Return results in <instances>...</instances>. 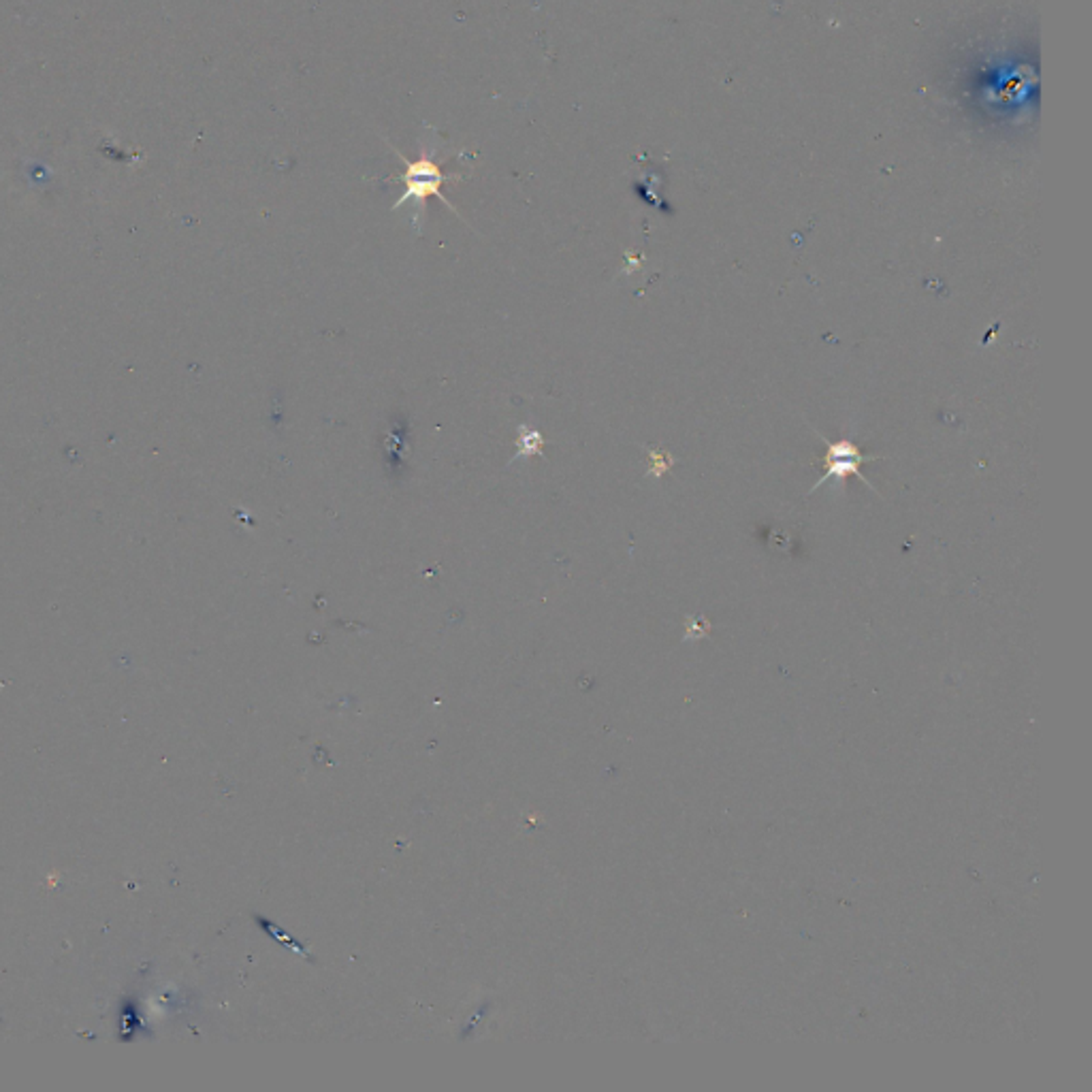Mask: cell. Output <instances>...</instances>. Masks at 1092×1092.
<instances>
[{
    "label": "cell",
    "instance_id": "cell-3",
    "mask_svg": "<svg viewBox=\"0 0 1092 1092\" xmlns=\"http://www.w3.org/2000/svg\"><path fill=\"white\" fill-rule=\"evenodd\" d=\"M651 462H653V472L658 476L664 472H668L670 465H672V459L666 453H651Z\"/></svg>",
    "mask_w": 1092,
    "mask_h": 1092
},
{
    "label": "cell",
    "instance_id": "cell-2",
    "mask_svg": "<svg viewBox=\"0 0 1092 1092\" xmlns=\"http://www.w3.org/2000/svg\"><path fill=\"white\" fill-rule=\"evenodd\" d=\"M815 433H817V438L826 445V459H824L826 472H824L822 479L815 482V487H813L811 491L819 489L822 484H826L828 480H832V479L845 480L848 476H858V479L865 482L870 491H875L873 484H870L868 479H865V474L860 472V465L866 463V462H875L877 457L862 455V450L858 448L856 442H851V440H828L824 433H819V431H815Z\"/></svg>",
    "mask_w": 1092,
    "mask_h": 1092
},
{
    "label": "cell",
    "instance_id": "cell-1",
    "mask_svg": "<svg viewBox=\"0 0 1092 1092\" xmlns=\"http://www.w3.org/2000/svg\"><path fill=\"white\" fill-rule=\"evenodd\" d=\"M433 154L435 152L425 145H423V152L418 154V159L414 162H408L404 156L397 154L399 159L406 162V171L399 177L401 184H404V194H401L397 203L393 205V210H399L401 205L412 201L416 211L421 210V213H423L425 203H427V199H429V196H438V199L445 201L448 208L453 210V205H450L445 196H442L440 188H442V184H446V182H455L457 177L446 176L445 171L440 169V162Z\"/></svg>",
    "mask_w": 1092,
    "mask_h": 1092
}]
</instances>
